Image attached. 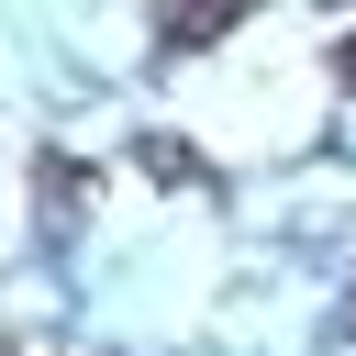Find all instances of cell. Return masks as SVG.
I'll list each match as a JSON object with an SVG mask.
<instances>
[{"mask_svg":"<svg viewBox=\"0 0 356 356\" xmlns=\"http://www.w3.org/2000/svg\"><path fill=\"white\" fill-rule=\"evenodd\" d=\"M256 0H156V33L167 44H211V33H234Z\"/></svg>","mask_w":356,"mask_h":356,"instance_id":"1","label":"cell"},{"mask_svg":"<svg viewBox=\"0 0 356 356\" xmlns=\"http://www.w3.org/2000/svg\"><path fill=\"white\" fill-rule=\"evenodd\" d=\"M78 189H100V178H78L67 156H44V211H78Z\"/></svg>","mask_w":356,"mask_h":356,"instance_id":"2","label":"cell"},{"mask_svg":"<svg viewBox=\"0 0 356 356\" xmlns=\"http://www.w3.org/2000/svg\"><path fill=\"white\" fill-rule=\"evenodd\" d=\"M345 78H356V33H345Z\"/></svg>","mask_w":356,"mask_h":356,"instance_id":"3","label":"cell"}]
</instances>
